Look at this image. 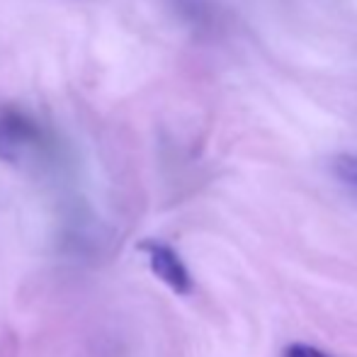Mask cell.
Returning a JSON list of instances; mask_svg holds the SVG:
<instances>
[{"label": "cell", "mask_w": 357, "mask_h": 357, "mask_svg": "<svg viewBox=\"0 0 357 357\" xmlns=\"http://www.w3.org/2000/svg\"><path fill=\"white\" fill-rule=\"evenodd\" d=\"M139 250H144L149 258L151 273L160 280L165 287L180 296H188L192 291V275H190L188 265L183 263L173 245L163 243V241H144L139 243Z\"/></svg>", "instance_id": "cell-1"}, {"label": "cell", "mask_w": 357, "mask_h": 357, "mask_svg": "<svg viewBox=\"0 0 357 357\" xmlns=\"http://www.w3.org/2000/svg\"><path fill=\"white\" fill-rule=\"evenodd\" d=\"M42 137L39 127L32 117H27L20 109H0V160L15 163L20 155L34 146Z\"/></svg>", "instance_id": "cell-2"}, {"label": "cell", "mask_w": 357, "mask_h": 357, "mask_svg": "<svg viewBox=\"0 0 357 357\" xmlns=\"http://www.w3.org/2000/svg\"><path fill=\"white\" fill-rule=\"evenodd\" d=\"M331 173L340 185L357 195V153H338L331 158Z\"/></svg>", "instance_id": "cell-3"}, {"label": "cell", "mask_w": 357, "mask_h": 357, "mask_svg": "<svg viewBox=\"0 0 357 357\" xmlns=\"http://www.w3.org/2000/svg\"><path fill=\"white\" fill-rule=\"evenodd\" d=\"M282 357H331V355L314 348V345H309V343H291L289 348L284 350Z\"/></svg>", "instance_id": "cell-4"}]
</instances>
